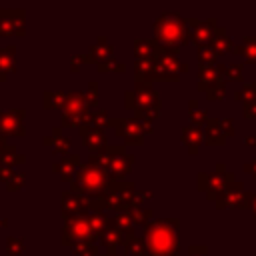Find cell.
I'll use <instances>...</instances> for the list:
<instances>
[{"label":"cell","instance_id":"1","mask_svg":"<svg viewBox=\"0 0 256 256\" xmlns=\"http://www.w3.org/2000/svg\"><path fill=\"white\" fill-rule=\"evenodd\" d=\"M144 242L152 256H178V218H156L146 224Z\"/></svg>","mask_w":256,"mask_h":256},{"label":"cell","instance_id":"2","mask_svg":"<svg viewBox=\"0 0 256 256\" xmlns=\"http://www.w3.org/2000/svg\"><path fill=\"white\" fill-rule=\"evenodd\" d=\"M110 184H112L110 174L104 168H100L98 164L88 160L78 168V172L70 184V190L88 198V200H96L108 192Z\"/></svg>","mask_w":256,"mask_h":256},{"label":"cell","instance_id":"3","mask_svg":"<svg viewBox=\"0 0 256 256\" xmlns=\"http://www.w3.org/2000/svg\"><path fill=\"white\" fill-rule=\"evenodd\" d=\"M154 40L172 52H178L180 46H184L190 40L188 22L178 12H164L154 22Z\"/></svg>","mask_w":256,"mask_h":256},{"label":"cell","instance_id":"4","mask_svg":"<svg viewBox=\"0 0 256 256\" xmlns=\"http://www.w3.org/2000/svg\"><path fill=\"white\" fill-rule=\"evenodd\" d=\"M134 96H136V106L134 112L138 116V120H154L160 116V98L156 94V90L152 88V84L136 80L134 84Z\"/></svg>","mask_w":256,"mask_h":256},{"label":"cell","instance_id":"5","mask_svg":"<svg viewBox=\"0 0 256 256\" xmlns=\"http://www.w3.org/2000/svg\"><path fill=\"white\" fill-rule=\"evenodd\" d=\"M234 182H236L234 180V174L232 172H226V166L224 164H218L216 166V172H210V174L202 172V174H198V186L208 194L210 200H216V204L224 198L226 188L230 184H234Z\"/></svg>","mask_w":256,"mask_h":256},{"label":"cell","instance_id":"6","mask_svg":"<svg viewBox=\"0 0 256 256\" xmlns=\"http://www.w3.org/2000/svg\"><path fill=\"white\" fill-rule=\"evenodd\" d=\"M62 244L66 246H72V244H78V242H94L98 240V236L94 234L90 222L86 216H74L70 220H64V226H62Z\"/></svg>","mask_w":256,"mask_h":256},{"label":"cell","instance_id":"7","mask_svg":"<svg viewBox=\"0 0 256 256\" xmlns=\"http://www.w3.org/2000/svg\"><path fill=\"white\" fill-rule=\"evenodd\" d=\"M154 58H156V80H178L180 74L188 70L186 62L182 64L178 60L176 52L166 50L162 46H160V50Z\"/></svg>","mask_w":256,"mask_h":256},{"label":"cell","instance_id":"8","mask_svg":"<svg viewBox=\"0 0 256 256\" xmlns=\"http://www.w3.org/2000/svg\"><path fill=\"white\" fill-rule=\"evenodd\" d=\"M110 126H114V132L122 136L126 144H142L144 142V126L138 118H112Z\"/></svg>","mask_w":256,"mask_h":256},{"label":"cell","instance_id":"9","mask_svg":"<svg viewBox=\"0 0 256 256\" xmlns=\"http://www.w3.org/2000/svg\"><path fill=\"white\" fill-rule=\"evenodd\" d=\"M26 32V14L20 8H0V36H24Z\"/></svg>","mask_w":256,"mask_h":256},{"label":"cell","instance_id":"10","mask_svg":"<svg viewBox=\"0 0 256 256\" xmlns=\"http://www.w3.org/2000/svg\"><path fill=\"white\" fill-rule=\"evenodd\" d=\"M24 118H26V110H22V108L0 110V134L2 136H22L26 132Z\"/></svg>","mask_w":256,"mask_h":256},{"label":"cell","instance_id":"11","mask_svg":"<svg viewBox=\"0 0 256 256\" xmlns=\"http://www.w3.org/2000/svg\"><path fill=\"white\" fill-rule=\"evenodd\" d=\"M110 148V168L108 174L112 180H122V176H126L132 168V160L134 156L126 152L124 146H108Z\"/></svg>","mask_w":256,"mask_h":256},{"label":"cell","instance_id":"12","mask_svg":"<svg viewBox=\"0 0 256 256\" xmlns=\"http://www.w3.org/2000/svg\"><path fill=\"white\" fill-rule=\"evenodd\" d=\"M250 200H252V192L244 188L242 182H234L226 188L224 198L218 202V206H226V208H250Z\"/></svg>","mask_w":256,"mask_h":256},{"label":"cell","instance_id":"13","mask_svg":"<svg viewBox=\"0 0 256 256\" xmlns=\"http://www.w3.org/2000/svg\"><path fill=\"white\" fill-rule=\"evenodd\" d=\"M88 214V198L72 192V190H64L62 192V216L64 220H70L74 216H86Z\"/></svg>","mask_w":256,"mask_h":256},{"label":"cell","instance_id":"14","mask_svg":"<svg viewBox=\"0 0 256 256\" xmlns=\"http://www.w3.org/2000/svg\"><path fill=\"white\" fill-rule=\"evenodd\" d=\"M186 22H188V26H192L190 40H194L198 46H206L212 42V36L218 28L214 18H210V20H186Z\"/></svg>","mask_w":256,"mask_h":256},{"label":"cell","instance_id":"15","mask_svg":"<svg viewBox=\"0 0 256 256\" xmlns=\"http://www.w3.org/2000/svg\"><path fill=\"white\" fill-rule=\"evenodd\" d=\"M80 138L84 142V146L94 154V152H100L106 148V134L102 128H96L92 124H86L80 128Z\"/></svg>","mask_w":256,"mask_h":256},{"label":"cell","instance_id":"16","mask_svg":"<svg viewBox=\"0 0 256 256\" xmlns=\"http://www.w3.org/2000/svg\"><path fill=\"white\" fill-rule=\"evenodd\" d=\"M224 72H226V66H222V64L200 66V68H198V88L206 92L210 86H214V84L222 82Z\"/></svg>","mask_w":256,"mask_h":256},{"label":"cell","instance_id":"17","mask_svg":"<svg viewBox=\"0 0 256 256\" xmlns=\"http://www.w3.org/2000/svg\"><path fill=\"white\" fill-rule=\"evenodd\" d=\"M90 112V104L86 100V94L80 90H72L66 94V102L62 108V114L66 116H76V114H88Z\"/></svg>","mask_w":256,"mask_h":256},{"label":"cell","instance_id":"18","mask_svg":"<svg viewBox=\"0 0 256 256\" xmlns=\"http://www.w3.org/2000/svg\"><path fill=\"white\" fill-rule=\"evenodd\" d=\"M80 166H82V164H80V156H78V154H66L60 162H56V164L52 166V170H54L62 180H74V176H76V172H78Z\"/></svg>","mask_w":256,"mask_h":256},{"label":"cell","instance_id":"19","mask_svg":"<svg viewBox=\"0 0 256 256\" xmlns=\"http://www.w3.org/2000/svg\"><path fill=\"white\" fill-rule=\"evenodd\" d=\"M112 46L108 44V40L104 36H98V40L88 48V58L96 64H102V62H108L112 60Z\"/></svg>","mask_w":256,"mask_h":256},{"label":"cell","instance_id":"20","mask_svg":"<svg viewBox=\"0 0 256 256\" xmlns=\"http://www.w3.org/2000/svg\"><path fill=\"white\" fill-rule=\"evenodd\" d=\"M226 132H224V128H222V122H220V118H210L208 122H206V130H204V140H206V144H210V146H220V144H224L226 142Z\"/></svg>","mask_w":256,"mask_h":256},{"label":"cell","instance_id":"21","mask_svg":"<svg viewBox=\"0 0 256 256\" xmlns=\"http://www.w3.org/2000/svg\"><path fill=\"white\" fill-rule=\"evenodd\" d=\"M98 240H100V244L110 252V250H114L116 246H122L124 244V240H126V234L124 232H120L118 230V226L114 224V220L110 222V226L98 236Z\"/></svg>","mask_w":256,"mask_h":256},{"label":"cell","instance_id":"22","mask_svg":"<svg viewBox=\"0 0 256 256\" xmlns=\"http://www.w3.org/2000/svg\"><path fill=\"white\" fill-rule=\"evenodd\" d=\"M134 74L142 82L156 80V58H136L134 62Z\"/></svg>","mask_w":256,"mask_h":256},{"label":"cell","instance_id":"23","mask_svg":"<svg viewBox=\"0 0 256 256\" xmlns=\"http://www.w3.org/2000/svg\"><path fill=\"white\" fill-rule=\"evenodd\" d=\"M202 140H204V132H202L200 126H196V124L190 122L188 126L182 128V142L188 146V152L190 154H196L198 152V146H200Z\"/></svg>","mask_w":256,"mask_h":256},{"label":"cell","instance_id":"24","mask_svg":"<svg viewBox=\"0 0 256 256\" xmlns=\"http://www.w3.org/2000/svg\"><path fill=\"white\" fill-rule=\"evenodd\" d=\"M16 70V46H4L0 48V82L6 80L10 72Z\"/></svg>","mask_w":256,"mask_h":256},{"label":"cell","instance_id":"25","mask_svg":"<svg viewBox=\"0 0 256 256\" xmlns=\"http://www.w3.org/2000/svg\"><path fill=\"white\" fill-rule=\"evenodd\" d=\"M160 50V44L154 38H138L134 42V56L136 58H154Z\"/></svg>","mask_w":256,"mask_h":256},{"label":"cell","instance_id":"26","mask_svg":"<svg viewBox=\"0 0 256 256\" xmlns=\"http://www.w3.org/2000/svg\"><path fill=\"white\" fill-rule=\"evenodd\" d=\"M210 46L216 50V54H224V52L234 50V42H232L230 34L226 32V28H222V26H218V28H216V32H214V36H212Z\"/></svg>","mask_w":256,"mask_h":256},{"label":"cell","instance_id":"27","mask_svg":"<svg viewBox=\"0 0 256 256\" xmlns=\"http://www.w3.org/2000/svg\"><path fill=\"white\" fill-rule=\"evenodd\" d=\"M122 248H124L130 256H152L150 250H148V246H146V242H144V238H138V236H134V234H128V236H126Z\"/></svg>","mask_w":256,"mask_h":256},{"label":"cell","instance_id":"28","mask_svg":"<svg viewBox=\"0 0 256 256\" xmlns=\"http://www.w3.org/2000/svg\"><path fill=\"white\" fill-rule=\"evenodd\" d=\"M44 144H50L60 154H68V150H70V140L66 136H62L60 128H54L50 136H44Z\"/></svg>","mask_w":256,"mask_h":256},{"label":"cell","instance_id":"29","mask_svg":"<svg viewBox=\"0 0 256 256\" xmlns=\"http://www.w3.org/2000/svg\"><path fill=\"white\" fill-rule=\"evenodd\" d=\"M66 94L64 90H46L42 96V104L46 110H54V108H64L66 102Z\"/></svg>","mask_w":256,"mask_h":256},{"label":"cell","instance_id":"30","mask_svg":"<svg viewBox=\"0 0 256 256\" xmlns=\"http://www.w3.org/2000/svg\"><path fill=\"white\" fill-rule=\"evenodd\" d=\"M22 162H26V156L20 154L14 146H8V148L0 154V166H4V168H12V166L22 164Z\"/></svg>","mask_w":256,"mask_h":256},{"label":"cell","instance_id":"31","mask_svg":"<svg viewBox=\"0 0 256 256\" xmlns=\"http://www.w3.org/2000/svg\"><path fill=\"white\" fill-rule=\"evenodd\" d=\"M86 218H88V222H90V226H92L96 236H100L110 226V222H112L104 212H90V214H86Z\"/></svg>","mask_w":256,"mask_h":256},{"label":"cell","instance_id":"32","mask_svg":"<svg viewBox=\"0 0 256 256\" xmlns=\"http://www.w3.org/2000/svg\"><path fill=\"white\" fill-rule=\"evenodd\" d=\"M234 54H244L250 62H256V36H246L244 44L234 46Z\"/></svg>","mask_w":256,"mask_h":256},{"label":"cell","instance_id":"33","mask_svg":"<svg viewBox=\"0 0 256 256\" xmlns=\"http://www.w3.org/2000/svg\"><path fill=\"white\" fill-rule=\"evenodd\" d=\"M114 224L118 226V230L120 232H124L126 236L128 234H134L132 230H134V220H132V214H130V210H122V212H118V216L114 218Z\"/></svg>","mask_w":256,"mask_h":256},{"label":"cell","instance_id":"34","mask_svg":"<svg viewBox=\"0 0 256 256\" xmlns=\"http://www.w3.org/2000/svg\"><path fill=\"white\" fill-rule=\"evenodd\" d=\"M130 214H132L134 224L146 226V224L152 222V210H148V208H144V206H136V204H134V206L130 208Z\"/></svg>","mask_w":256,"mask_h":256},{"label":"cell","instance_id":"35","mask_svg":"<svg viewBox=\"0 0 256 256\" xmlns=\"http://www.w3.org/2000/svg\"><path fill=\"white\" fill-rule=\"evenodd\" d=\"M70 250L74 252V256H98L96 242H78V244H72Z\"/></svg>","mask_w":256,"mask_h":256},{"label":"cell","instance_id":"36","mask_svg":"<svg viewBox=\"0 0 256 256\" xmlns=\"http://www.w3.org/2000/svg\"><path fill=\"white\" fill-rule=\"evenodd\" d=\"M216 50L206 44V46H198V60H200V66H210V64H216Z\"/></svg>","mask_w":256,"mask_h":256},{"label":"cell","instance_id":"37","mask_svg":"<svg viewBox=\"0 0 256 256\" xmlns=\"http://www.w3.org/2000/svg\"><path fill=\"white\" fill-rule=\"evenodd\" d=\"M110 120L112 118L108 116V112L104 108H96V110L90 112V124L96 126V128H104L106 124H110Z\"/></svg>","mask_w":256,"mask_h":256},{"label":"cell","instance_id":"38","mask_svg":"<svg viewBox=\"0 0 256 256\" xmlns=\"http://www.w3.org/2000/svg\"><path fill=\"white\" fill-rule=\"evenodd\" d=\"M24 252V240L22 238H6V254L8 256H20Z\"/></svg>","mask_w":256,"mask_h":256},{"label":"cell","instance_id":"39","mask_svg":"<svg viewBox=\"0 0 256 256\" xmlns=\"http://www.w3.org/2000/svg\"><path fill=\"white\" fill-rule=\"evenodd\" d=\"M4 184H6L8 190H20V188L26 184V176H24V172H16V170H14V174H12Z\"/></svg>","mask_w":256,"mask_h":256},{"label":"cell","instance_id":"40","mask_svg":"<svg viewBox=\"0 0 256 256\" xmlns=\"http://www.w3.org/2000/svg\"><path fill=\"white\" fill-rule=\"evenodd\" d=\"M206 94H208L210 100H222L224 94H226V84H224V80L218 82V84H214V86H210V88L206 90Z\"/></svg>","mask_w":256,"mask_h":256},{"label":"cell","instance_id":"41","mask_svg":"<svg viewBox=\"0 0 256 256\" xmlns=\"http://www.w3.org/2000/svg\"><path fill=\"white\" fill-rule=\"evenodd\" d=\"M98 70H100V72H124V64L112 58V60H108V62L98 64Z\"/></svg>","mask_w":256,"mask_h":256},{"label":"cell","instance_id":"42","mask_svg":"<svg viewBox=\"0 0 256 256\" xmlns=\"http://www.w3.org/2000/svg\"><path fill=\"white\" fill-rule=\"evenodd\" d=\"M190 120H192V124H196V126H206V122L210 120L208 118V112L206 110H192L190 112Z\"/></svg>","mask_w":256,"mask_h":256},{"label":"cell","instance_id":"43","mask_svg":"<svg viewBox=\"0 0 256 256\" xmlns=\"http://www.w3.org/2000/svg\"><path fill=\"white\" fill-rule=\"evenodd\" d=\"M84 94H86V100H88L90 108L98 104V84H96V82H90V84H88V90H86Z\"/></svg>","mask_w":256,"mask_h":256},{"label":"cell","instance_id":"44","mask_svg":"<svg viewBox=\"0 0 256 256\" xmlns=\"http://www.w3.org/2000/svg\"><path fill=\"white\" fill-rule=\"evenodd\" d=\"M226 78L228 80H242V64H230L226 66Z\"/></svg>","mask_w":256,"mask_h":256},{"label":"cell","instance_id":"45","mask_svg":"<svg viewBox=\"0 0 256 256\" xmlns=\"http://www.w3.org/2000/svg\"><path fill=\"white\" fill-rule=\"evenodd\" d=\"M86 60H90V58H88V54H74V56L70 58V70L78 72Z\"/></svg>","mask_w":256,"mask_h":256},{"label":"cell","instance_id":"46","mask_svg":"<svg viewBox=\"0 0 256 256\" xmlns=\"http://www.w3.org/2000/svg\"><path fill=\"white\" fill-rule=\"evenodd\" d=\"M188 256H208V246L206 244H192L188 248Z\"/></svg>","mask_w":256,"mask_h":256},{"label":"cell","instance_id":"47","mask_svg":"<svg viewBox=\"0 0 256 256\" xmlns=\"http://www.w3.org/2000/svg\"><path fill=\"white\" fill-rule=\"evenodd\" d=\"M152 198V192H148V190H140V192H136V196H134V204L136 206H142L146 200H150Z\"/></svg>","mask_w":256,"mask_h":256},{"label":"cell","instance_id":"48","mask_svg":"<svg viewBox=\"0 0 256 256\" xmlns=\"http://www.w3.org/2000/svg\"><path fill=\"white\" fill-rule=\"evenodd\" d=\"M244 116L246 118H256V100L244 102Z\"/></svg>","mask_w":256,"mask_h":256},{"label":"cell","instance_id":"49","mask_svg":"<svg viewBox=\"0 0 256 256\" xmlns=\"http://www.w3.org/2000/svg\"><path fill=\"white\" fill-rule=\"evenodd\" d=\"M220 122H222V128H224L226 136H232L234 134V122L230 118H220Z\"/></svg>","mask_w":256,"mask_h":256},{"label":"cell","instance_id":"50","mask_svg":"<svg viewBox=\"0 0 256 256\" xmlns=\"http://www.w3.org/2000/svg\"><path fill=\"white\" fill-rule=\"evenodd\" d=\"M244 170H246L248 174H252V176L256 178V158H254L252 162H246V164H244Z\"/></svg>","mask_w":256,"mask_h":256},{"label":"cell","instance_id":"51","mask_svg":"<svg viewBox=\"0 0 256 256\" xmlns=\"http://www.w3.org/2000/svg\"><path fill=\"white\" fill-rule=\"evenodd\" d=\"M244 144H248V146H256V136H254V134L246 136V138H244Z\"/></svg>","mask_w":256,"mask_h":256},{"label":"cell","instance_id":"52","mask_svg":"<svg viewBox=\"0 0 256 256\" xmlns=\"http://www.w3.org/2000/svg\"><path fill=\"white\" fill-rule=\"evenodd\" d=\"M8 146H10V144H6V138H4L2 134H0V154H2V152H4V150H6Z\"/></svg>","mask_w":256,"mask_h":256},{"label":"cell","instance_id":"53","mask_svg":"<svg viewBox=\"0 0 256 256\" xmlns=\"http://www.w3.org/2000/svg\"><path fill=\"white\" fill-rule=\"evenodd\" d=\"M250 208H252V214L256 216V194H252V200H250Z\"/></svg>","mask_w":256,"mask_h":256},{"label":"cell","instance_id":"54","mask_svg":"<svg viewBox=\"0 0 256 256\" xmlns=\"http://www.w3.org/2000/svg\"><path fill=\"white\" fill-rule=\"evenodd\" d=\"M104 256H120V254H116V252H114V250H110V252H106V254H104Z\"/></svg>","mask_w":256,"mask_h":256}]
</instances>
